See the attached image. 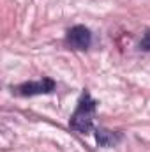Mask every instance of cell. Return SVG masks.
I'll return each mask as SVG.
<instances>
[{
  "label": "cell",
  "mask_w": 150,
  "mask_h": 152,
  "mask_svg": "<svg viewBox=\"0 0 150 152\" xmlns=\"http://www.w3.org/2000/svg\"><path fill=\"white\" fill-rule=\"evenodd\" d=\"M95 101L90 97L88 92H83V96L79 97L78 108L71 117V127L78 133H88L92 129V122H94V113H95Z\"/></svg>",
  "instance_id": "1"
},
{
  "label": "cell",
  "mask_w": 150,
  "mask_h": 152,
  "mask_svg": "<svg viewBox=\"0 0 150 152\" xmlns=\"http://www.w3.org/2000/svg\"><path fill=\"white\" fill-rule=\"evenodd\" d=\"M55 90V81L51 78H42L39 81H27L18 87L21 96H36V94H50Z\"/></svg>",
  "instance_id": "2"
},
{
  "label": "cell",
  "mask_w": 150,
  "mask_h": 152,
  "mask_svg": "<svg viewBox=\"0 0 150 152\" xmlns=\"http://www.w3.org/2000/svg\"><path fill=\"white\" fill-rule=\"evenodd\" d=\"M67 42L74 48V50H87L92 42V34L87 27L83 25H76L67 32Z\"/></svg>",
  "instance_id": "3"
},
{
  "label": "cell",
  "mask_w": 150,
  "mask_h": 152,
  "mask_svg": "<svg viewBox=\"0 0 150 152\" xmlns=\"http://www.w3.org/2000/svg\"><path fill=\"white\" fill-rule=\"evenodd\" d=\"M95 136H97V143L101 147H113L120 140V134H115V133L106 131V129H97V134Z\"/></svg>",
  "instance_id": "4"
},
{
  "label": "cell",
  "mask_w": 150,
  "mask_h": 152,
  "mask_svg": "<svg viewBox=\"0 0 150 152\" xmlns=\"http://www.w3.org/2000/svg\"><path fill=\"white\" fill-rule=\"evenodd\" d=\"M140 46H141L143 50H150V30H147V34L143 36L141 42H140Z\"/></svg>",
  "instance_id": "5"
}]
</instances>
